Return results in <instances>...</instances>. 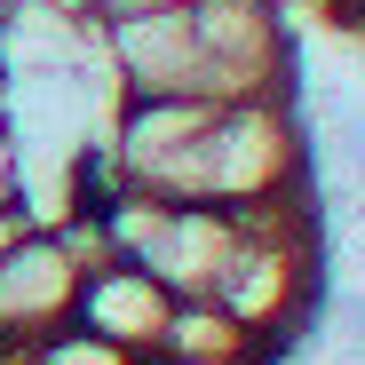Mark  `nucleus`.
<instances>
[{
    "instance_id": "f257e3e1",
    "label": "nucleus",
    "mask_w": 365,
    "mask_h": 365,
    "mask_svg": "<svg viewBox=\"0 0 365 365\" xmlns=\"http://www.w3.org/2000/svg\"><path fill=\"white\" fill-rule=\"evenodd\" d=\"M0 215H16V182H9V143H0ZM24 222V215H16Z\"/></svg>"
}]
</instances>
